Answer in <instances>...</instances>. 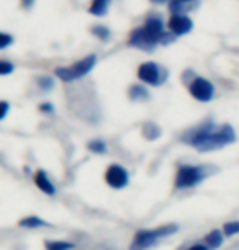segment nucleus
<instances>
[{"instance_id": "nucleus-1", "label": "nucleus", "mask_w": 239, "mask_h": 250, "mask_svg": "<svg viewBox=\"0 0 239 250\" xmlns=\"http://www.w3.org/2000/svg\"><path fill=\"white\" fill-rule=\"evenodd\" d=\"M182 141L190 144L200 152H210V150H218L224 147V146L231 144L236 141V133L229 125L219 126L215 129V125L212 121L205 123V125L198 126V128L189 131L184 134Z\"/></svg>"}, {"instance_id": "nucleus-2", "label": "nucleus", "mask_w": 239, "mask_h": 250, "mask_svg": "<svg viewBox=\"0 0 239 250\" xmlns=\"http://www.w3.org/2000/svg\"><path fill=\"white\" fill-rule=\"evenodd\" d=\"M179 228L175 224H166L161 226L157 229H151V230H138L131 242L130 250H146L148 247H151L156 242H159L164 237H169V235L175 234Z\"/></svg>"}, {"instance_id": "nucleus-3", "label": "nucleus", "mask_w": 239, "mask_h": 250, "mask_svg": "<svg viewBox=\"0 0 239 250\" xmlns=\"http://www.w3.org/2000/svg\"><path fill=\"white\" fill-rule=\"evenodd\" d=\"M95 62H97V56L90 54V56H87L86 59L79 61V62L71 65V67L56 69V75H58L61 80H64V82H72V80H77L84 77V75H87L93 69Z\"/></svg>"}, {"instance_id": "nucleus-4", "label": "nucleus", "mask_w": 239, "mask_h": 250, "mask_svg": "<svg viewBox=\"0 0 239 250\" xmlns=\"http://www.w3.org/2000/svg\"><path fill=\"white\" fill-rule=\"evenodd\" d=\"M205 178V168L200 165H180L175 175V188H192Z\"/></svg>"}, {"instance_id": "nucleus-5", "label": "nucleus", "mask_w": 239, "mask_h": 250, "mask_svg": "<svg viewBox=\"0 0 239 250\" xmlns=\"http://www.w3.org/2000/svg\"><path fill=\"white\" fill-rule=\"evenodd\" d=\"M105 180H107V185H110L111 188H115V190H121V188H125L130 183L128 170L118 164H113L107 168Z\"/></svg>"}, {"instance_id": "nucleus-6", "label": "nucleus", "mask_w": 239, "mask_h": 250, "mask_svg": "<svg viewBox=\"0 0 239 250\" xmlns=\"http://www.w3.org/2000/svg\"><path fill=\"white\" fill-rule=\"evenodd\" d=\"M141 30H143V40H144V43H146L148 48H151V46L156 44L157 41H161L162 36H164L162 21L156 17L148 18L146 25H144Z\"/></svg>"}, {"instance_id": "nucleus-7", "label": "nucleus", "mask_w": 239, "mask_h": 250, "mask_svg": "<svg viewBox=\"0 0 239 250\" xmlns=\"http://www.w3.org/2000/svg\"><path fill=\"white\" fill-rule=\"evenodd\" d=\"M190 95L198 102H210L215 95V87L208 82L207 79L196 77L190 83Z\"/></svg>"}, {"instance_id": "nucleus-8", "label": "nucleus", "mask_w": 239, "mask_h": 250, "mask_svg": "<svg viewBox=\"0 0 239 250\" xmlns=\"http://www.w3.org/2000/svg\"><path fill=\"white\" fill-rule=\"evenodd\" d=\"M138 77L143 80V82L149 83V85H159L162 82V75L161 70L154 62H144L139 65L138 69Z\"/></svg>"}, {"instance_id": "nucleus-9", "label": "nucleus", "mask_w": 239, "mask_h": 250, "mask_svg": "<svg viewBox=\"0 0 239 250\" xmlns=\"http://www.w3.org/2000/svg\"><path fill=\"white\" fill-rule=\"evenodd\" d=\"M169 28L174 35H184L192 30V20L184 15H174L169 21Z\"/></svg>"}, {"instance_id": "nucleus-10", "label": "nucleus", "mask_w": 239, "mask_h": 250, "mask_svg": "<svg viewBox=\"0 0 239 250\" xmlns=\"http://www.w3.org/2000/svg\"><path fill=\"white\" fill-rule=\"evenodd\" d=\"M35 185L38 187L43 193H46V195L53 196L54 193H56V188H54L53 183H51L49 177L46 175L44 170H38V172L35 173Z\"/></svg>"}, {"instance_id": "nucleus-11", "label": "nucleus", "mask_w": 239, "mask_h": 250, "mask_svg": "<svg viewBox=\"0 0 239 250\" xmlns=\"http://www.w3.org/2000/svg\"><path fill=\"white\" fill-rule=\"evenodd\" d=\"M221 244H223V234H221V230H212L207 237H205V245H207L208 249H218V247H221Z\"/></svg>"}, {"instance_id": "nucleus-12", "label": "nucleus", "mask_w": 239, "mask_h": 250, "mask_svg": "<svg viewBox=\"0 0 239 250\" xmlns=\"http://www.w3.org/2000/svg\"><path fill=\"white\" fill-rule=\"evenodd\" d=\"M18 224H20L22 228H28V229L43 228V226H46L44 221L41 218H38V216H28V218H23Z\"/></svg>"}, {"instance_id": "nucleus-13", "label": "nucleus", "mask_w": 239, "mask_h": 250, "mask_svg": "<svg viewBox=\"0 0 239 250\" xmlns=\"http://www.w3.org/2000/svg\"><path fill=\"white\" fill-rule=\"evenodd\" d=\"M109 8V0H93L90 5V13L97 17H104Z\"/></svg>"}, {"instance_id": "nucleus-14", "label": "nucleus", "mask_w": 239, "mask_h": 250, "mask_svg": "<svg viewBox=\"0 0 239 250\" xmlns=\"http://www.w3.org/2000/svg\"><path fill=\"white\" fill-rule=\"evenodd\" d=\"M44 245H46V250H72L74 249V244L64 242V240H48Z\"/></svg>"}, {"instance_id": "nucleus-15", "label": "nucleus", "mask_w": 239, "mask_h": 250, "mask_svg": "<svg viewBox=\"0 0 239 250\" xmlns=\"http://www.w3.org/2000/svg\"><path fill=\"white\" fill-rule=\"evenodd\" d=\"M143 134H144V138H146V139L154 141V139H157L159 136H161V129H159L156 125L149 123V125L143 126Z\"/></svg>"}, {"instance_id": "nucleus-16", "label": "nucleus", "mask_w": 239, "mask_h": 250, "mask_svg": "<svg viewBox=\"0 0 239 250\" xmlns=\"http://www.w3.org/2000/svg\"><path fill=\"white\" fill-rule=\"evenodd\" d=\"M149 93L144 87L141 85H133L130 88V98L131 100H144V98H148Z\"/></svg>"}, {"instance_id": "nucleus-17", "label": "nucleus", "mask_w": 239, "mask_h": 250, "mask_svg": "<svg viewBox=\"0 0 239 250\" xmlns=\"http://www.w3.org/2000/svg\"><path fill=\"white\" fill-rule=\"evenodd\" d=\"M87 149L93 154H105L107 152V144H105V141L95 139V141H90V143L87 144Z\"/></svg>"}, {"instance_id": "nucleus-18", "label": "nucleus", "mask_w": 239, "mask_h": 250, "mask_svg": "<svg viewBox=\"0 0 239 250\" xmlns=\"http://www.w3.org/2000/svg\"><path fill=\"white\" fill-rule=\"evenodd\" d=\"M223 232H224V235H228V237L239 234V221H231V223H226V224H224V228H223Z\"/></svg>"}, {"instance_id": "nucleus-19", "label": "nucleus", "mask_w": 239, "mask_h": 250, "mask_svg": "<svg viewBox=\"0 0 239 250\" xmlns=\"http://www.w3.org/2000/svg\"><path fill=\"white\" fill-rule=\"evenodd\" d=\"M92 33L93 35H97L100 40H109V36H110V31H109V28H105V26H93L92 28Z\"/></svg>"}, {"instance_id": "nucleus-20", "label": "nucleus", "mask_w": 239, "mask_h": 250, "mask_svg": "<svg viewBox=\"0 0 239 250\" xmlns=\"http://www.w3.org/2000/svg\"><path fill=\"white\" fill-rule=\"evenodd\" d=\"M13 43V38L10 35H7V33H0V49L7 48V46H10Z\"/></svg>"}, {"instance_id": "nucleus-21", "label": "nucleus", "mask_w": 239, "mask_h": 250, "mask_svg": "<svg viewBox=\"0 0 239 250\" xmlns=\"http://www.w3.org/2000/svg\"><path fill=\"white\" fill-rule=\"evenodd\" d=\"M13 72V65L7 61H0V75H7Z\"/></svg>"}, {"instance_id": "nucleus-22", "label": "nucleus", "mask_w": 239, "mask_h": 250, "mask_svg": "<svg viewBox=\"0 0 239 250\" xmlns=\"http://www.w3.org/2000/svg\"><path fill=\"white\" fill-rule=\"evenodd\" d=\"M38 83H40V87L41 88H44V90H49V88H53V79H49V77H41L38 79Z\"/></svg>"}, {"instance_id": "nucleus-23", "label": "nucleus", "mask_w": 239, "mask_h": 250, "mask_svg": "<svg viewBox=\"0 0 239 250\" xmlns=\"http://www.w3.org/2000/svg\"><path fill=\"white\" fill-rule=\"evenodd\" d=\"M8 108H10V105H8L7 102H0V120L5 118V115L8 113Z\"/></svg>"}, {"instance_id": "nucleus-24", "label": "nucleus", "mask_w": 239, "mask_h": 250, "mask_svg": "<svg viewBox=\"0 0 239 250\" xmlns=\"http://www.w3.org/2000/svg\"><path fill=\"white\" fill-rule=\"evenodd\" d=\"M189 250H210V249L205 244H195V245H192Z\"/></svg>"}, {"instance_id": "nucleus-25", "label": "nucleus", "mask_w": 239, "mask_h": 250, "mask_svg": "<svg viewBox=\"0 0 239 250\" xmlns=\"http://www.w3.org/2000/svg\"><path fill=\"white\" fill-rule=\"evenodd\" d=\"M40 110H41V111H49V113H51V111H53V106H51L49 103H46V105H41V106H40Z\"/></svg>"}, {"instance_id": "nucleus-26", "label": "nucleus", "mask_w": 239, "mask_h": 250, "mask_svg": "<svg viewBox=\"0 0 239 250\" xmlns=\"http://www.w3.org/2000/svg\"><path fill=\"white\" fill-rule=\"evenodd\" d=\"M22 2H23V5H25V7H30L33 3V0H22Z\"/></svg>"}, {"instance_id": "nucleus-27", "label": "nucleus", "mask_w": 239, "mask_h": 250, "mask_svg": "<svg viewBox=\"0 0 239 250\" xmlns=\"http://www.w3.org/2000/svg\"><path fill=\"white\" fill-rule=\"evenodd\" d=\"M154 2H166V0H154Z\"/></svg>"}, {"instance_id": "nucleus-28", "label": "nucleus", "mask_w": 239, "mask_h": 250, "mask_svg": "<svg viewBox=\"0 0 239 250\" xmlns=\"http://www.w3.org/2000/svg\"><path fill=\"white\" fill-rule=\"evenodd\" d=\"M180 2H190V0H180Z\"/></svg>"}]
</instances>
